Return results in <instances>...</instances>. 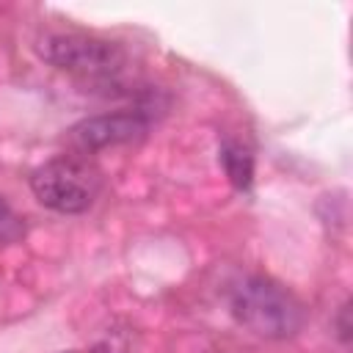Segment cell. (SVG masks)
Masks as SVG:
<instances>
[{"mask_svg": "<svg viewBox=\"0 0 353 353\" xmlns=\"http://www.w3.org/2000/svg\"><path fill=\"white\" fill-rule=\"evenodd\" d=\"M229 309L245 331L262 339H290L306 323L303 303L268 276L243 279L229 295Z\"/></svg>", "mask_w": 353, "mask_h": 353, "instance_id": "cell-1", "label": "cell"}, {"mask_svg": "<svg viewBox=\"0 0 353 353\" xmlns=\"http://www.w3.org/2000/svg\"><path fill=\"white\" fill-rule=\"evenodd\" d=\"M30 190L47 210H55L61 215H77L94 204L99 193V176L88 163L63 154L47 160L33 171Z\"/></svg>", "mask_w": 353, "mask_h": 353, "instance_id": "cell-2", "label": "cell"}, {"mask_svg": "<svg viewBox=\"0 0 353 353\" xmlns=\"http://www.w3.org/2000/svg\"><path fill=\"white\" fill-rule=\"evenodd\" d=\"M39 55L55 69L72 74H110L124 63V52L116 41L85 33H47L39 41Z\"/></svg>", "mask_w": 353, "mask_h": 353, "instance_id": "cell-3", "label": "cell"}, {"mask_svg": "<svg viewBox=\"0 0 353 353\" xmlns=\"http://www.w3.org/2000/svg\"><path fill=\"white\" fill-rule=\"evenodd\" d=\"M146 127H149V121H146L143 113L121 110V113H102V116L83 119L80 124H74L69 130V138L77 149L97 152V149H108V146L135 141L146 132Z\"/></svg>", "mask_w": 353, "mask_h": 353, "instance_id": "cell-4", "label": "cell"}, {"mask_svg": "<svg viewBox=\"0 0 353 353\" xmlns=\"http://www.w3.org/2000/svg\"><path fill=\"white\" fill-rule=\"evenodd\" d=\"M221 163H223V171L226 176L232 179L234 188H248L251 185V176H254V157L251 152L237 143V141H226L221 146Z\"/></svg>", "mask_w": 353, "mask_h": 353, "instance_id": "cell-5", "label": "cell"}, {"mask_svg": "<svg viewBox=\"0 0 353 353\" xmlns=\"http://www.w3.org/2000/svg\"><path fill=\"white\" fill-rule=\"evenodd\" d=\"M19 234H22L19 218L8 210L6 201H0V240L6 243V240H14V237H19Z\"/></svg>", "mask_w": 353, "mask_h": 353, "instance_id": "cell-6", "label": "cell"}]
</instances>
